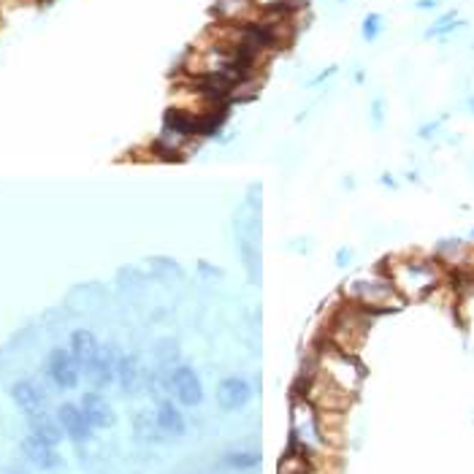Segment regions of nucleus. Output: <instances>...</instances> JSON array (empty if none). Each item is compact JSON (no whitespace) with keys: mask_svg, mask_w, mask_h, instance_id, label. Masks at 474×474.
<instances>
[{"mask_svg":"<svg viewBox=\"0 0 474 474\" xmlns=\"http://www.w3.org/2000/svg\"><path fill=\"white\" fill-rule=\"evenodd\" d=\"M380 269L385 271V276L393 282V288L399 290V295L404 298L406 304L426 301L450 279L447 269L434 255H426V252L390 255Z\"/></svg>","mask_w":474,"mask_h":474,"instance_id":"nucleus-1","label":"nucleus"},{"mask_svg":"<svg viewBox=\"0 0 474 474\" xmlns=\"http://www.w3.org/2000/svg\"><path fill=\"white\" fill-rule=\"evenodd\" d=\"M263 201H260V184H252L247 195L242 198L236 214H233V242L239 263L247 271L252 285L260 282L263 260H260V236H263Z\"/></svg>","mask_w":474,"mask_h":474,"instance_id":"nucleus-2","label":"nucleus"},{"mask_svg":"<svg viewBox=\"0 0 474 474\" xmlns=\"http://www.w3.org/2000/svg\"><path fill=\"white\" fill-rule=\"evenodd\" d=\"M339 298L355 309H361L366 315H387V312H399L401 306H406V301L399 295V290L393 288V282L385 276V271L377 266L369 274H358L350 276L341 290Z\"/></svg>","mask_w":474,"mask_h":474,"instance_id":"nucleus-3","label":"nucleus"},{"mask_svg":"<svg viewBox=\"0 0 474 474\" xmlns=\"http://www.w3.org/2000/svg\"><path fill=\"white\" fill-rule=\"evenodd\" d=\"M46 380L57 390H76L82 383V366L73 361L68 347H52L44 361Z\"/></svg>","mask_w":474,"mask_h":474,"instance_id":"nucleus-4","label":"nucleus"},{"mask_svg":"<svg viewBox=\"0 0 474 474\" xmlns=\"http://www.w3.org/2000/svg\"><path fill=\"white\" fill-rule=\"evenodd\" d=\"M168 396L184 409H195L203 404L206 393H203V383L198 371L190 363H179L171 371V383H168Z\"/></svg>","mask_w":474,"mask_h":474,"instance_id":"nucleus-5","label":"nucleus"},{"mask_svg":"<svg viewBox=\"0 0 474 474\" xmlns=\"http://www.w3.org/2000/svg\"><path fill=\"white\" fill-rule=\"evenodd\" d=\"M212 20L217 24L230 27H244L263 20V11L258 8L255 0H214L212 6Z\"/></svg>","mask_w":474,"mask_h":474,"instance_id":"nucleus-6","label":"nucleus"},{"mask_svg":"<svg viewBox=\"0 0 474 474\" xmlns=\"http://www.w3.org/2000/svg\"><path fill=\"white\" fill-rule=\"evenodd\" d=\"M119 347L117 344H101V353L90 369H84V380L92 390H106L117 385V363H119Z\"/></svg>","mask_w":474,"mask_h":474,"instance_id":"nucleus-7","label":"nucleus"},{"mask_svg":"<svg viewBox=\"0 0 474 474\" xmlns=\"http://www.w3.org/2000/svg\"><path fill=\"white\" fill-rule=\"evenodd\" d=\"M149 369L141 363L135 353H122L119 363H117V385L125 396H135L144 387H149Z\"/></svg>","mask_w":474,"mask_h":474,"instance_id":"nucleus-8","label":"nucleus"},{"mask_svg":"<svg viewBox=\"0 0 474 474\" xmlns=\"http://www.w3.org/2000/svg\"><path fill=\"white\" fill-rule=\"evenodd\" d=\"M54 415H57V420H60V426L66 431V436L71 442H76V445H84V442H90L92 439V426L90 420H87V415H84V409L79 404H73V401H63V404H57L54 409Z\"/></svg>","mask_w":474,"mask_h":474,"instance_id":"nucleus-9","label":"nucleus"},{"mask_svg":"<svg viewBox=\"0 0 474 474\" xmlns=\"http://www.w3.org/2000/svg\"><path fill=\"white\" fill-rule=\"evenodd\" d=\"M252 385L244 377H225L220 380L217 390H214V399H217V406L223 412H242L244 406L252 401Z\"/></svg>","mask_w":474,"mask_h":474,"instance_id":"nucleus-10","label":"nucleus"},{"mask_svg":"<svg viewBox=\"0 0 474 474\" xmlns=\"http://www.w3.org/2000/svg\"><path fill=\"white\" fill-rule=\"evenodd\" d=\"M11 401H14V406L22 412L24 417H36L41 412H49L46 409V401H49L46 390L38 383H33V380H17V383L11 385Z\"/></svg>","mask_w":474,"mask_h":474,"instance_id":"nucleus-11","label":"nucleus"},{"mask_svg":"<svg viewBox=\"0 0 474 474\" xmlns=\"http://www.w3.org/2000/svg\"><path fill=\"white\" fill-rule=\"evenodd\" d=\"M79 406L84 409V415H87V420H90V426L95 431L114 429L117 412H114L112 401L101 390H84L82 399H79Z\"/></svg>","mask_w":474,"mask_h":474,"instance_id":"nucleus-12","label":"nucleus"},{"mask_svg":"<svg viewBox=\"0 0 474 474\" xmlns=\"http://www.w3.org/2000/svg\"><path fill=\"white\" fill-rule=\"evenodd\" d=\"M184 406H179L171 396L160 399L158 406H155V423H158V431L163 436H171V439H179L187 434V417L182 412Z\"/></svg>","mask_w":474,"mask_h":474,"instance_id":"nucleus-13","label":"nucleus"},{"mask_svg":"<svg viewBox=\"0 0 474 474\" xmlns=\"http://www.w3.org/2000/svg\"><path fill=\"white\" fill-rule=\"evenodd\" d=\"M20 450H22L24 461L33 464V466L41 469V472H52V469H57V466L63 464V455L57 452V447L41 442V439L33 436V434H27L22 442H20Z\"/></svg>","mask_w":474,"mask_h":474,"instance_id":"nucleus-14","label":"nucleus"},{"mask_svg":"<svg viewBox=\"0 0 474 474\" xmlns=\"http://www.w3.org/2000/svg\"><path fill=\"white\" fill-rule=\"evenodd\" d=\"M68 350H71L73 361L82 366V374H84V369H90L101 353V339L95 336L90 328H76L68 339Z\"/></svg>","mask_w":474,"mask_h":474,"instance_id":"nucleus-15","label":"nucleus"},{"mask_svg":"<svg viewBox=\"0 0 474 474\" xmlns=\"http://www.w3.org/2000/svg\"><path fill=\"white\" fill-rule=\"evenodd\" d=\"M452 285H455V304H452V309H455V317H458V325L464 328V334L466 339L474 344V282H455L452 279Z\"/></svg>","mask_w":474,"mask_h":474,"instance_id":"nucleus-16","label":"nucleus"},{"mask_svg":"<svg viewBox=\"0 0 474 474\" xmlns=\"http://www.w3.org/2000/svg\"><path fill=\"white\" fill-rule=\"evenodd\" d=\"M27 431L33 436H38L41 442L52 445V447H57L63 439H68L63 426H60V420H57V415H52V412H41L36 417H27Z\"/></svg>","mask_w":474,"mask_h":474,"instance_id":"nucleus-17","label":"nucleus"},{"mask_svg":"<svg viewBox=\"0 0 474 474\" xmlns=\"http://www.w3.org/2000/svg\"><path fill=\"white\" fill-rule=\"evenodd\" d=\"M464 27H466V22L458 17V11H455V8H450V11L439 14V17L426 27L423 38H426V41H442V44H445V41H450L455 33H461Z\"/></svg>","mask_w":474,"mask_h":474,"instance_id":"nucleus-18","label":"nucleus"},{"mask_svg":"<svg viewBox=\"0 0 474 474\" xmlns=\"http://www.w3.org/2000/svg\"><path fill=\"white\" fill-rule=\"evenodd\" d=\"M263 464V455L255 450H230L223 455V466L230 472H252Z\"/></svg>","mask_w":474,"mask_h":474,"instance_id":"nucleus-19","label":"nucleus"},{"mask_svg":"<svg viewBox=\"0 0 474 474\" xmlns=\"http://www.w3.org/2000/svg\"><path fill=\"white\" fill-rule=\"evenodd\" d=\"M149 269H152V276L160 279V282H182L184 279L182 266L177 260H168V258H152Z\"/></svg>","mask_w":474,"mask_h":474,"instance_id":"nucleus-20","label":"nucleus"},{"mask_svg":"<svg viewBox=\"0 0 474 474\" xmlns=\"http://www.w3.org/2000/svg\"><path fill=\"white\" fill-rule=\"evenodd\" d=\"M385 33V17L377 11H369L361 22V38L366 44H377Z\"/></svg>","mask_w":474,"mask_h":474,"instance_id":"nucleus-21","label":"nucleus"},{"mask_svg":"<svg viewBox=\"0 0 474 474\" xmlns=\"http://www.w3.org/2000/svg\"><path fill=\"white\" fill-rule=\"evenodd\" d=\"M263 14H298L309 0H255Z\"/></svg>","mask_w":474,"mask_h":474,"instance_id":"nucleus-22","label":"nucleus"},{"mask_svg":"<svg viewBox=\"0 0 474 474\" xmlns=\"http://www.w3.org/2000/svg\"><path fill=\"white\" fill-rule=\"evenodd\" d=\"M155 358H158V366H165V369L179 366V344H177V339H160L158 347H155Z\"/></svg>","mask_w":474,"mask_h":474,"instance_id":"nucleus-23","label":"nucleus"},{"mask_svg":"<svg viewBox=\"0 0 474 474\" xmlns=\"http://www.w3.org/2000/svg\"><path fill=\"white\" fill-rule=\"evenodd\" d=\"M385 117H387V112H385V98L383 95H377V98H371V103H369V119H371V128H383L385 125Z\"/></svg>","mask_w":474,"mask_h":474,"instance_id":"nucleus-24","label":"nucleus"},{"mask_svg":"<svg viewBox=\"0 0 474 474\" xmlns=\"http://www.w3.org/2000/svg\"><path fill=\"white\" fill-rule=\"evenodd\" d=\"M442 128H445V117L429 119V122H423V125L417 128V138H420V141H434L436 135L442 133Z\"/></svg>","mask_w":474,"mask_h":474,"instance_id":"nucleus-25","label":"nucleus"},{"mask_svg":"<svg viewBox=\"0 0 474 474\" xmlns=\"http://www.w3.org/2000/svg\"><path fill=\"white\" fill-rule=\"evenodd\" d=\"M195 271L203 276V282H217V279H223V276H225V271L217 269V266H212L209 260H198Z\"/></svg>","mask_w":474,"mask_h":474,"instance_id":"nucleus-26","label":"nucleus"},{"mask_svg":"<svg viewBox=\"0 0 474 474\" xmlns=\"http://www.w3.org/2000/svg\"><path fill=\"white\" fill-rule=\"evenodd\" d=\"M334 260H336V269H350L353 263H355V249L353 247H339L336 255H334Z\"/></svg>","mask_w":474,"mask_h":474,"instance_id":"nucleus-27","label":"nucleus"},{"mask_svg":"<svg viewBox=\"0 0 474 474\" xmlns=\"http://www.w3.org/2000/svg\"><path fill=\"white\" fill-rule=\"evenodd\" d=\"M336 73H339V66H328V68H323V71L317 73V76H315V79H312V82H309V84H306V87H309V90H315V87H323V84H325L328 79H334Z\"/></svg>","mask_w":474,"mask_h":474,"instance_id":"nucleus-28","label":"nucleus"},{"mask_svg":"<svg viewBox=\"0 0 474 474\" xmlns=\"http://www.w3.org/2000/svg\"><path fill=\"white\" fill-rule=\"evenodd\" d=\"M412 6H415L417 11H436V8L442 6V0H415Z\"/></svg>","mask_w":474,"mask_h":474,"instance_id":"nucleus-29","label":"nucleus"},{"mask_svg":"<svg viewBox=\"0 0 474 474\" xmlns=\"http://www.w3.org/2000/svg\"><path fill=\"white\" fill-rule=\"evenodd\" d=\"M380 182H383L387 190H396V187H399V179H396V177H390V171H385L383 177H380Z\"/></svg>","mask_w":474,"mask_h":474,"instance_id":"nucleus-30","label":"nucleus"},{"mask_svg":"<svg viewBox=\"0 0 474 474\" xmlns=\"http://www.w3.org/2000/svg\"><path fill=\"white\" fill-rule=\"evenodd\" d=\"M406 182H415V184H417V182H420L417 171H406Z\"/></svg>","mask_w":474,"mask_h":474,"instance_id":"nucleus-31","label":"nucleus"},{"mask_svg":"<svg viewBox=\"0 0 474 474\" xmlns=\"http://www.w3.org/2000/svg\"><path fill=\"white\" fill-rule=\"evenodd\" d=\"M469 242H472V244H474V228H472V230H469Z\"/></svg>","mask_w":474,"mask_h":474,"instance_id":"nucleus-32","label":"nucleus"},{"mask_svg":"<svg viewBox=\"0 0 474 474\" xmlns=\"http://www.w3.org/2000/svg\"><path fill=\"white\" fill-rule=\"evenodd\" d=\"M339 3H347V0H339Z\"/></svg>","mask_w":474,"mask_h":474,"instance_id":"nucleus-33","label":"nucleus"},{"mask_svg":"<svg viewBox=\"0 0 474 474\" xmlns=\"http://www.w3.org/2000/svg\"><path fill=\"white\" fill-rule=\"evenodd\" d=\"M14 474H24V472H14Z\"/></svg>","mask_w":474,"mask_h":474,"instance_id":"nucleus-34","label":"nucleus"},{"mask_svg":"<svg viewBox=\"0 0 474 474\" xmlns=\"http://www.w3.org/2000/svg\"><path fill=\"white\" fill-rule=\"evenodd\" d=\"M472 49H474V44H472Z\"/></svg>","mask_w":474,"mask_h":474,"instance_id":"nucleus-35","label":"nucleus"}]
</instances>
